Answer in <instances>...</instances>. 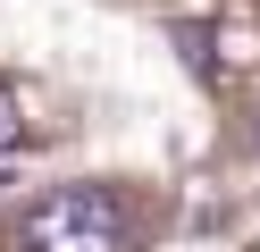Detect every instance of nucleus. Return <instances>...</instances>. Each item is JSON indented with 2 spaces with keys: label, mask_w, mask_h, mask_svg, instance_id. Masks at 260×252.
Masks as SVG:
<instances>
[{
  "label": "nucleus",
  "mask_w": 260,
  "mask_h": 252,
  "mask_svg": "<svg viewBox=\"0 0 260 252\" xmlns=\"http://www.w3.org/2000/svg\"><path fill=\"white\" fill-rule=\"evenodd\" d=\"M17 143H25V101L9 93V84H0V160H9Z\"/></svg>",
  "instance_id": "3"
},
{
  "label": "nucleus",
  "mask_w": 260,
  "mask_h": 252,
  "mask_svg": "<svg viewBox=\"0 0 260 252\" xmlns=\"http://www.w3.org/2000/svg\"><path fill=\"white\" fill-rule=\"evenodd\" d=\"M210 42H218V67H252L260 59V34L252 25H210Z\"/></svg>",
  "instance_id": "2"
},
{
  "label": "nucleus",
  "mask_w": 260,
  "mask_h": 252,
  "mask_svg": "<svg viewBox=\"0 0 260 252\" xmlns=\"http://www.w3.org/2000/svg\"><path fill=\"white\" fill-rule=\"evenodd\" d=\"M17 252H126V210L101 185H59L17 218Z\"/></svg>",
  "instance_id": "1"
}]
</instances>
